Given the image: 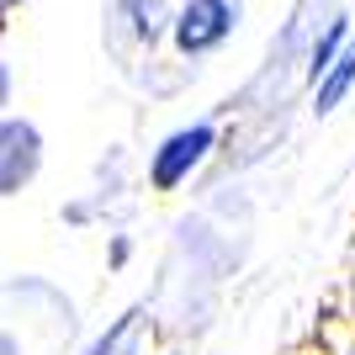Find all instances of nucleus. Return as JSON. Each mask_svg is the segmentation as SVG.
Returning <instances> with one entry per match:
<instances>
[{
    "instance_id": "obj_1",
    "label": "nucleus",
    "mask_w": 355,
    "mask_h": 355,
    "mask_svg": "<svg viewBox=\"0 0 355 355\" xmlns=\"http://www.w3.org/2000/svg\"><path fill=\"white\" fill-rule=\"evenodd\" d=\"M207 148H212L207 122H202V128H186V133H175V138H164V148L154 154V186H159V191H175L180 180L207 159Z\"/></svg>"
},
{
    "instance_id": "obj_2",
    "label": "nucleus",
    "mask_w": 355,
    "mask_h": 355,
    "mask_svg": "<svg viewBox=\"0 0 355 355\" xmlns=\"http://www.w3.org/2000/svg\"><path fill=\"white\" fill-rule=\"evenodd\" d=\"M228 27H234V11L223 0H191L175 21V43L186 53H207V48H218L228 37Z\"/></svg>"
},
{
    "instance_id": "obj_3",
    "label": "nucleus",
    "mask_w": 355,
    "mask_h": 355,
    "mask_svg": "<svg viewBox=\"0 0 355 355\" xmlns=\"http://www.w3.org/2000/svg\"><path fill=\"white\" fill-rule=\"evenodd\" d=\"M32 164H37V133L21 128V122H6L0 128V191H11L16 180H27Z\"/></svg>"
},
{
    "instance_id": "obj_4",
    "label": "nucleus",
    "mask_w": 355,
    "mask_h": 355,
    "mask_svg": "<svg viewBox=\"0 0 355 355\" xmlns=\"http://www.w3.org/2000/svg\"><path fill=\"white\" fill-rule=\"evenodd\" d=\"M350 80H355V48H345L340 59H334V69L324 74V85H318V112H334V106L345 101Z\"/></svg>"
},
{
    "instance_id": "obj_5",
    "label": "nucleus",
    "mask_w": 355,
    "mask_h": 355,
    "mask_svg": "<svg viewBox=\"0 0 355 355\" xmlns=\"http://www.w3.org/2000/svg\"><path fill=\"white\" fill-rule=\"evenodd\" d=\"M340 37H345V21H329L324 43L313 48V64H308V74H313V80H318V74H329V69H334V53H340Z\"/></svg>"
}]
</instances>
